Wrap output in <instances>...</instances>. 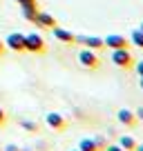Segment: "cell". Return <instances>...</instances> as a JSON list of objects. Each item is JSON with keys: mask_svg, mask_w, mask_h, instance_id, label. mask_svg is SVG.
<instances>
[{"mask_svg": "<svg viewBox=\"0 0 143 151\" xmlns=\"http://www.w3.org/2000/svg\"><path fill=\"white\" fill-rule=\"evenodd\" d=\"M112 62L119 69H132L134 67V56L130 53V49H112Z\"/></svg>", "mask_w": 143, "mask_h": 151, "instance_id": "cell-1", "label": "cell"}, {"mask_svg": "<svg viewBox=\"0 0 143 151\" xmlns=\"http://www.w3.org/2000/svg\"><path fill=\"white\" fill-rule=\"evenodd\" d=\"M45 38L40 33H27L25 36V51L29 53H43L45 51Z\"/></svg>", "mask_w": 143, "mask_h": 151, "instance_id": "cell-2", "label": "cell"}, {"mask_svg": "<svg viewBox=\"0 0 143 151\" xmlns=\"http://www.w3.org/2000/svg\"><path fill=\"white\" fill-rule=\"evenodd\" d=\"M78 62H81V67H85V69H98L101 67V58L96 56V51H92V49H81V53H78Z\"/></svg>", "mask_w": 143, "mask_h": 151, "instance_id": "cell-3", "label": "cell"}, {"mask_svg": "<svg viewBox=\"0 0 143 151\" xmlns=\"http://www.w3.org/2000/svg\"><path fill=\"white\" fill-rule=\"evenodd\" d=\"M103 42L110 49H130V40L125 36H119V33H110L107 38H103Z\"/></svg>", "mask_w": 143, "mask_h": 151, "instance_id": "cell-4", "label": "cell"}, {"mask_svg": "<svg viewBox=\"0 0 143 151\" xmlns=\"http://www.w3.org/2000/svg\"><path fill=\"white\" fill-rule=\"evenodd\" d=\"M5 47H9L11 51H25V36L18 31H11L5 38Z\"/></svg>", "mask_w": 143, "mask_h": 151, "instance_id": "cell-5", "label": "cell"}, {"mask_svg": "<svg viewBox=\"0 0 143 151\" xmlns=\"http://www.w3.org/2000/svg\"><path fill=\"white\" fill-rule=\"evenodd\" d=\"M76 42L78 45H85V47L92 49V51H101V49L105 47L103 38H98V36H76Z\"/></svg>", "mask_w": 143, "mask_h": 151, "instance_id": "cell-6", "label": "cell"}, {"mask_svg": "<svg viewBox=\"0 0 143 151\" xmlns=\"http://www.w3.org/2000/svg\"><path fill=\"white\" fill-rule=\"evenodd\" d=\"M45 122H47L54 131H65L67 129V120L63 118L61 113H56V111H49L47 116H45Z\"/></svg>", "mask_w": 143, "mask_h": 151, "instance_id": "cell-7", "label": "cell"}, {"mask_svg": "<svg viewBox=\"0 0 143 151\" xmlns=\"http://www.w3.org/2000/svg\"><path fill=\"white\" fill-rule=\"evenodd\" d=\"M34 24H36V27H43V29H54L58 22H56V18H54L52 14L38 11V14H36V20H34Z\"/></svg>", "mask_w": 143, "mask_h": 151, "instance_id": "cell-8", "label": "cell"}, {"mask_svg": "<svg viewBox=\"0 0 143 151\" xmlns=\"http://www.w3.org/2000/svg\"><path fill=\"white\" fill-rule=\"evenodd\" d=\"M52 33H54V38H56V40H61L63 45H74V42H76V36H74L72 31H67V29L58 27V24L52 29Z\"/></svg>", "mask_w": 143, "mask_h": 151, "instance_id": "cell-9", "label": "cell"}, {"mask_svg": "<svg viewBox=\"0 0 143 151\" xmlns=\"http://www.w3.org/2000/svg\"><path fill=\"white\" fill-rule=\"evenodd\" d=\"M116 118H119L121 124H125V127H136V116H134V111H130V109H119L116 111Z\"/></svg>", "mask_w": 143, "mask_h": 151, "instance_id": "cell-10", "label": "cell"}, {"mask_svg": "<svg viewBox=\"0 0 143 151\" xmlns=\"http://www.w3.org/2000/svg\"><path fill=\"white\" fill-rule=\"evenodd\" d=\"M78 149H81V151H101L98 147H96L94 138H83V140L78 142Z\"/></svg>", "mask_w": 143, "mask_h": 151, "instance_id": "cell-11", "label": "cell"}, {"mask_svg": "<svg viewBox=\"0 0 143 151\" xmlns=\"http://www.w3.org/2000/svg\"><path fill=\"white\" fill-rule=\"evenodd\" d=\"M119 147H123L125 151H134L136 149V140L130 136H123V138H119Z\"/></svg>", "mask_w": 143, "mask_h": 151, "instance_id": "cell-12", "label": "cell"}, {"mask_svg": "<svg viewBox=\"0 0 143 151\" xmlns=\"http://www.w3.org/2000/svg\"><path fill=\"white\" fill-rule=\"evenodd\" d=\"M20 127H23V129H27V131H31V133H36V131H38V124H36V122H31V120H20Z\"/></svg>", "mask_w": 143, "mask_h": 151, "instance_id": "cell-13", "label": "cell"}, {"mask_svg": "<svg viewBox=\"0 0 143 151\" xmlns=\"http://www.w3.org/2000/svg\"><path fill=\"white\" fill-rule=\"evenodd\" d=\"M132 45H136V47L143 49V31H141V29L132 33Z\"/></svg>", "mask_w": 143, "mask_h": 151, "instance_id": "cell-14", "label": "cell"}, {"mask_svg": "<svg viewBox=\"0 0 143 151\" xmlns=\"http://www.w3.org/2000/svg\"><path fill=\"white\" fill-rule=\"evenodd\" d=\"M94 142H96V147H98L101 151H105V147H107V145H105V140H103V138H94Z\"/></svg>", "mask_w": 143, "mask_h": 151, "instance_id": "cell-15", "label": "cell"}, {"mask_svg": "<svg viewBox=\"0 0 143 151\" xmlns=\"http://www.w3.org/2000/svg\"><path fill=\"white\" fill-rule=\"evenodd\" d=\"M5 122H7V113H5V109L0 107V127H2Z\"/></svg>", "mask_w": 143, "mask_h": 151, "instance_id": "cell-16", "label": "cell"}, {"mask_svg": "<svg viewBox=\"0 0 143 151\" xmlns=\"http://www.w3.org/2000/svg\"><path fill=\"white\" fill-rule=\"evenodd\" d=\"M134 116H136V120H139V122H143V107H139L136 111H134Z\"/></svg>", "mask_w": 143, "mask_h": 151, "instance_id": "cell-17", "label": "cell"}, {"mask_svg": "<svg viewBox=\"0 0 143 151\" xmlns=\"http://www.w3.org/2000/svg\"><path fill=\"white\" fill-rule=\"evenodd\" d=\"M105 151H125V149L119 145H110V147H105Z\"/></svg>", "mask_w": 143, "mask_h": 151, "instance_id": "cell-18", "label": "cell"}, {"mask_svg": "<svg viewBox=\"0 0 143 151\" xmlns=\"http://www.w3.org/2000/svg\"><path fill=\"white\" fill-rule=\"evenodd\" d=\"M2 151H20V147H18V145H7Z\"/></svg>", "mask_w": 143, "mask_h": 151, "instance_id": "cell-19", "label": "cell"}, {"mask_svg": "<svg viewBox=\"0 0 143 151\" xmlns=\"http://www.w3.org/2000/svg\"><path fill=\"white\" fill-rule=\"evenodd\" d=\"M134 67H136V71H139V76H143V62H134Z\"/></svg>", "mask_w": 143, "mask_h": 151, "instance_id": "cell-20", "label": "cell"}, {"mask_svg": "<svg viewBox=\"0 0 143 151\" xmlns=\"http://www.w3.org/2000/svg\"><path fill=\"white\" fill-rule=\"evenodd\" d=\"M5 49H7V47H5V40H0V56L5 53Z\"/></svg>", "mask_w": 143, "mask_h": 151, "instance_id": "cell-21", "label": "cell"}, {"mask_svg": "<svg viewBox=\"0 0 143 151\" xmlns=\"http://www.w3.org/2000/svg\"><path fill=\"white\" fill-rule=\"evenodd\" d=\"M134 151H143V145H139V142H136V149H134Z\"/></svg>", "mask_w": 143, "mask_h": 151, "instance_id": "cell-22", "label": "cell"}, {"mask_svg": "<svg viewBox=\"0 0 143 151\" xmlns=\"http://www.w3.org/2000/svg\"><path fill=\"white\" fill-rule=\"evenodd\" d=\"M141 89H143V76H141Z\"/></svg>", "mask_w": 143, "mask_h": 151, "instance_id": "cell-23", "label": "cell"}, {"mask_svg": "<svg viewBox=\"0 0 143 151\" xmlns=\"http://www.w3.org/2000/svg\"><path fill=\"white\" fill-rule=\"evenodd\" d=\"M16 2H18V5H20V2H25V0H16Z\"/></svg>", "mask_w": 143, "mask_h": 151, "instance_id": "cell-24", "label": "cell"}, {"mask_svg": "<svg viewBox=\"0 0 143 151\" xmlns=\"http://www.w3.org/2000/svg\"><path fill=\"white\" fill-rule=\"evenodd\" d=\"M20 151H31V149H20Z\"/></svg>", "mask_w": 143, "mask_h": 151, "instance_id": "cell-25", "label": "cell"}, {"mask_svg": "<svg viewBox=\"0 0 143 151\" xmlns=\"http://www.w3.org/2000/svg\"><path fill=\"white\" fill-rule=\"evenodd\" d=\"M141 31H143V22H141Z\"/></svg>", "mask_w": 143, "mask_h": 151, "instance_id": "cell-26", "label": "cell"}, {"mask_svg": "<svg viewBox=\"0 0 143 151\" xmlns=\"http://www.w3.org/2000/svg\"><path fill=\"white\" fill-rule=\"evenodd\" d=\"M76 151H81V149H76Z\"/></svg>", "mask_w": 143, "mask_h": 151, "instance_id": "cell-27", "label": "cell"}]
</instances>
